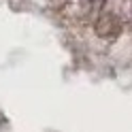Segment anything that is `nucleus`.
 Here are the masks:
<instances>
[{
    "mask_svg": "<svg viewBox=\"0 0 132 132\" xmlns=\"http://www.w3.org/2000/svg\"><path fill=\"white\" fill-rule=\"evenodd\" d=\"M94 30H96V34L100 38H115L121 32V21H119V17L115 13H104V15L98 17Z\"/></svg>",
    "mask_w": 132,
    "mask_h": 132,
    "instance_id": "1",
    "label": "nucleus"
},
{
    "mask_svg": "<svg viewBox=\"0 0 132 132\" xmlns=\"http://www.w3.org/2000/svg\"><path fill=\"white\" fill-rule=\"evenodd\" d=\"M85 2H87V6H89L92 11H100L102 6H104L106 0H85Z\"/></svg>",
    "mask_w": 132,
    "mask_h": 132,
    "instance_id": "2",
    "label": "nucleus"
},
{
    "mask_svg": "<svg viewBox=\"0 0 132 132\" xmlns=\"http://www.w3.org/2000/svg\"><path fill=\"white\" fill-rule=\"evenodd\" d=\"M130 11H132V2H130Z\"/></svg>",
    "mask_w": 132,
    "mask_h": 132,
    "instance_id": "3",
    "label": "nucleus"
}]
</instances>
